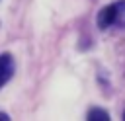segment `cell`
Instances as JSON below:
<instances>
[{
    "instance_id": "cell-1",
    "label": "cell",
    "mask_w": 125,
    "mask_h": 121,
    "mask_svg": "<svg viewBox=\"0 0 125 121\" xmlns=\"http://www.w3.org/2000/svg\"><path fill=\"white\" fill-rule=\"evenodd\" d=\"M98 27L100 29H109V27L125 29V0H117L102 8L98 14Z\"/></svg>"
},
{
    "instance_id": "cell-2",
    "label": "cell",
    "mask_w": 125,
    "mask_h": 121,
    "mask_svg": "<svg viewBox=\"0 0 125 121\" xmlns=\"http://www.w3.org/2000/svg\"><path fill=\"white\" fill-rule=\"evenodd\" d=\"M12 74H14V59L12 55L4 53L0 55V88L12 78Z\"/></svg>"
},
{
    "instance_id": "cell-3",
    "label": "cell",
    "mask_w": 125,
    "mask_h": 121,
    "mask_svg": "<svg viewBox=\"0 0 125 121\" xmlns=\"http://www.w3.org/2000/svg\"><path fill=\"white\" fill-rule=\"evenodd\" d=\"M88 119H102V121H107V119H109V115H107L104 109L94 107V109H90V111H88Z\"/></svg>"
},
{
    "instance_id": "cell-4",
    "label": "cell",
    "mask_w": 125,
    "mask_h": 121,
    "mask_svg": "<svg viewBox=\"0 0 125 121\" xmlns=\"http://www.w3.org/2000/svg\"><path fill=\"white\" fill-rule=\"evenodd\" d=\"M0 119H4V121H8V119H10V117H8V115H6V113H0Z\"/></svg>"
},
{
    "instance_id": "cell-5",
    "label": "cell",
    "mask_w": 125,
    "mask_h": 121,
    "mask_svg": "<svg viewBox=\"0 0 125 121\" xmlns=\"http://www.w3.org/2000/svg\"><path fill=\"white\" fill-rule=\"evenodd\" d=\"M123 119H125V113H123Z\"/></svg>"
}]
</instances>
